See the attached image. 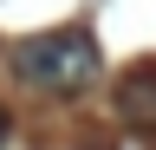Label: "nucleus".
Instances as JSON below:
<instances>
[{"label": "nucleus", "mask_w": 156, "mask_h": 150, "mask_svg": "<svg viewBox=\"0 0 156 150\" xmlns=\"http://www.w3.org/2000/svg\"><path fill=\"white\" fill-rule=\"evenodd\" d=\"M13 72L20 85L52 91V98H78L98 79V39L85 26H58V33H33V39L13 46Z\"/></svg>", "instance_id": "obj_1"}, {"label": "nucleus", "mask_w": 156, "mask_h": 150, "mask_svg": "<svg viewBox=\"0 0 156 150\" xmlns=\"http://www.w3.org/2000/svg\"><path fill=\"white\" fill-rule=\"evenodd\" d=\"M124 111H130V118L156 111V72H150V65H136L130 79H124Z\"/></svg>", "instance_id": "obj_2"}, {"label": "nucleus", "mask_w": 156, "mask_h": 150, "mask_svg": "<svg viewBox=\"0 0 156 150\" xmlns=\"http://www.w3.org/2000/svg\"><path fill=\"white\" fill-rule=\"evenodd\" d=\"M0 137H7V111H0Z\"/></svg>", "instance_id": "obj_3"}]
</instances>
